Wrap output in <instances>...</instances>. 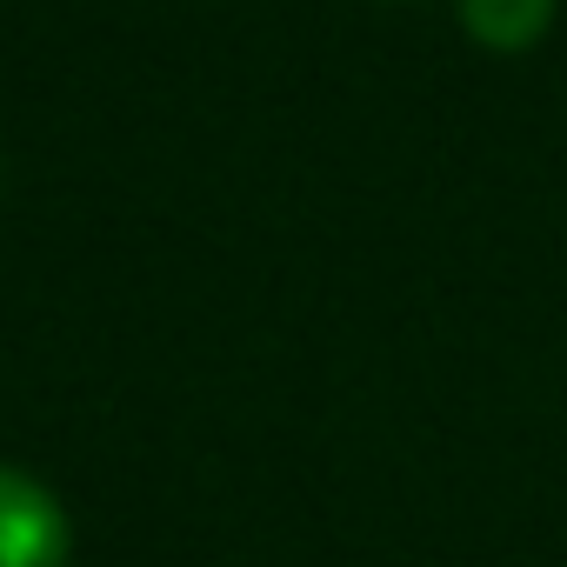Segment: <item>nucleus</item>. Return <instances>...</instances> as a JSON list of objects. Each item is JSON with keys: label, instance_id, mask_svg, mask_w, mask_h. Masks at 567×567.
Here are the masks:
<instances>
[{"label": "nucleus", "instance_id": "1", "mask_svg": "<svg viewBox=\"0 0 567 567\" xmlns=\"http://www.w3.org/2000/svg\"><path fill=\"white\" fill-rule=\"evenodd\" d=\"M0 567H68V514L21 467H0Z\"/></svg>", "mask_w": 567, "mask_h": 567}, {"label": "nucleus", "instance_id": "2", "mask_svg": "<svg viewBox=\"0 0 567 567\" xmlns=\"http://www.w3.org/2000/svg\"><path fill=\"white\" fill-rule=\"evenodd\" d=\"M461 28L494 54H527L554 28V0H461Z\"/></svg>", "mask_w": 567, "mask_h": 567}]
</instances>
